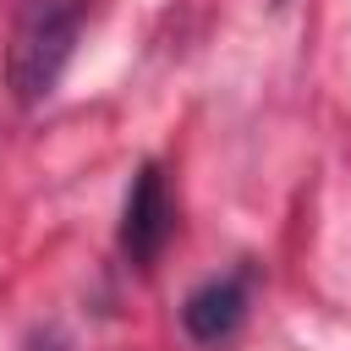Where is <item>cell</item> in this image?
Here are the masks:
<instances>
[{
    "label": "cell",
    "mask_w": 351,
    "mask_h": 351,
    "mask_svg": "<svg viewBox=\"0 0 351 351\" xmlns=\"http://www.w3.org/2000/svg\"><path fill=\"white\" fill-rule=\"evenodd\" d=\"M82 33V0H27L5 49V82L16 104H44L77 49Z\"/></svg>",
    "instance_id": "1"
},
{
    "label": "cell",
    "mask_w": 351,
    "mask_h": 351,
    "mask_svg": "<svg viewBox=\"0 0 351 351\" xmlns=\"http://www.w3.org/2000/svg\"><path fill=\"white\" fill-rule=\"evenodd\" d=\"M165 241H170V192H165V170L148 159L132 176L126 203H121V252L137 269H148Z\"/></svg>",
    "instance_id": "2"
},
{
    "label": "cell",
    "mask_w": 351,
    "mask_h": 351,
    "mask_svg": "<svg viewBox=\"0 0 351 351\" xmlns=\"http://www.w3.org/2000/svg\"><path fill=\"white\" fill-rule=\"evenodd\" d=\"M247 318V285L241 274H219V280H203L186 302H181V329L197 340V346H225Z\"/></svg>",
    "instance_id": "3"
}]
</instances>
